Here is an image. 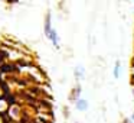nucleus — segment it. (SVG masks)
I'll use <instances>...</instances> for the list:
<instances>
[{
	"label": "nucleus",
	"instance_id": "nucleus-1",
	"mask_svg": "<svg viewBox=\"0 0 134 123\" xmlns=\"http://www.w3.org/2000/svg\"><path fill=\"white\" fill-rule=\"evenodd\" d=\"M46 38L49 39L51 42H52L53 47H55V48H59V36H58V32H56L55 28H52V29H51L49 35H48Z\"/></svg>",
	"mask_w": 134,
	"mask_h": 123
},
{
	"label": "nucleus",
	"instance_id": "nucleus-2",
	"mask_svg": "<svg viewBox=\"0 0 134 123\" xmlns=\"http://www.w3.org/2000/svg\"><path fill=\"white\" fill-rule=\"evenodd\" d=\"M75 107L79 111H87L88 110V101L85 99H78L75 101Z\"/></svg>",
	"mask_w": 134,
	"mask_h": 123
},
{
	"label": "nucleus",
	"instance_id": "nucleus-3",
	"mask_svg": "<svg viewBox=\"0 0 134 123\" xmlns=\"http://www.w3.org/2000/svg\"><path fill=\"white\" fill-rule=\"evenodd\" d=\"M120 73H121V62L117 61V62H115V65H114V70H113L114 78H120Z\"/></svg>",
	"mask_w": 134,
	"mask_h": 123
},
{
	"label": "nucleus",
	"instance_id": "nucleus-4",
	"mask_svg": "<svg viewBox=\"0 0 134 123\" xmlns=\"http://www.w3.org/2000/svg\"><path fill=\"white\" fill-rule=\"evenodd\" d=\"M84 75H85V68L82 67V65H78V67L75 68V77L79 80V78H82Z\"/></svg>",
	"mask_w": 134,
	"mask_h": 123
},
{
	"label": "nucleus",
	"instance_id": "nucleus-5",
	"mask_svg": "<svg viewBox=\"0 0 134 123\" xmlns=\"http://www.w3.org/2000/svg\"><path fill=\"white\" fill-rule=\"evenodd\" d=\"M124 123H133V120L131 119H124Z\"/></svg>",
	"mask_w": 134,
	"mask_h": 123
}]
</instances>
